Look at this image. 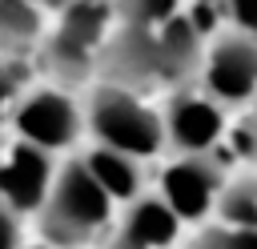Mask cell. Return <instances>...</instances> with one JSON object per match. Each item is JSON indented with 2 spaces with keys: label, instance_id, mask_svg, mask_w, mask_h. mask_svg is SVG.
Segmentation results:
<instances>
[{
  "label": "cell",
  "instance_id": "16",
  "mask_svg": "<svg viewBox=\"0 0 257 249\" xmlns=\"http://www.w3.org/2000/svg\"><path fill=\"white\" fill-rule=\"evenodd\" d=\"M28 56H32V52L0 56V125H8V116H12L16 100H20V92L28 88V80H24V60H28Z\"/></svg>",
  "mask_w": 257,
  "mask_h": 249
},
{
  "label": "cell",
  "instance_id": "13",
  "mask_svg": "<svg viewBox=\"0 0 257 249\" xmlns=\"http://www.w3.org/2000/svg\"><path fill=\"white\" fill-rule=\"evenodd\" d=\"M213 217L221 225H241V229H257V169L253 173H237L225 181Z\"/></svg>",
  "mask_w": 257,
  "mask_h": 249
},
{
  "label": "cell",
  "instance_id": "10",
  "mask_svg": "<svg viewBox=\"0 0 257 249\" xmlns=\"http://www.w3.org/2000/svg\"><path fill=\"white\" fill-rule=\"evenodd\" d=\"M185 245V221L165 205V197L141 193L133 205H124V217L108 233L100 249H181Z\"/></svg>",
  "mask_w": 257,
  "mask_h": 249
},
{
  "label": "cell",
  "instance_id": "2",
  "mask_svg": "<svg viewBox=\"0 0 257 249\" xmlns=\"http://www.w3.org/2000/svg\"><path fill=\"white\" fill-rule=\"evenodd\" d=\"M116 229V201L96 185L80 157L56 169L52 193L36 213V233L48 249H96Z\"/></svg>",
  "mask_w": 257,
  "mask_h": 249
},
{
  "label": "cell",
  "instance_id": "9",
  "mask_svg": "<svg viewBox=\"0 0 257 249\" xmlns=\"http://www.w3.org/2000/svg\"><path fill=\"white\" fill-rule=\"evenodd\" d=\"M56 169V153L36 149L20 137L0 141V201L20 217H36L52 193Z\"/></svg>",
  "mask_w": 257,
  "mask_h": 249
},
{
  "label": "cell",
  "instance_id": "4",
  "mask_svg": "<svg viewBox=\"0 0 257 249\" xmlns=\"http://www.w3.org/2000/svg\"><path fill=\"white\" fill-rule=\"evenodd\" d=\"M84 133L96 145L120 149V153L141 157V161H153L169 149L161 108L149 104L145 92L112 84V80L92 84V92L84 100Z\"/></svg>",
  "mask_w": 257,
  "mask_h": 249
},
{
  "label": "cell",
  "instance_id": "6",
  "mask_svg": "<svg viewBox=\"0 0 257 249\" xmlns=\"http://www.w3.org/2000/svg\"><path fill=\"white\" fill-rule=\"evenodd\" d=\"M225 181H229V165L217 153H177L173 161L161 165L157 193L185 225H201L213 217Z\"/></svg>",
  "mask_w": 257,
  "mask_h": 249
},
{
  "label": "cell",
  "instance_id": "15",
  "mask_svg": "<svg viewBox=\"0 0 257 249\" xmlns=\"http://www.w3.org/2000/svg\"><path fill=\"white\" fill-rule=\"evenodd\" d=\"M181 249H257V229H241V225H201Z\"/></svg>",
  "mask_w": 257,
  "mask_h": 249
},
{
  "label": "cell",
  "instance_id": "3",
  "mask_svg": "<svg viewBox=\"0 0 257 249\" xmlns=\"http://www.w3.org/2000/svg\"><path fill=\"white\" fill-rule=\"evenodd\" d=\"M116 28L112 0H68L56 12L52 32L40 40V64L60 88H76L100 76V52Z\"/></svg>",
  "mask_w": 257,
  "mask_h": 249
},
{
  "label": "cell",
  "instance_id": "12",
  "mask_svg": "<svg viewBox=\"0 0 257 249\" xmlns=\"http://www.w3.org/2000/svg\"><path fill=\"white\" fill-rule=\"evenodd\" d=\"M44 40V12L28 0H0V56L32 52Z\"/></svg>",
  "mask_w": 257,
  "mask_h": 249
},
{
  "label": "cell",
  "instance_id": "21",
  "mask_svg": "<svg viewBox=\"0 0 257 249\" xmlns=\"http://www.w3.org/2000/svg\"><path fill=\"white\" fill-rule=\"evenodd\" d=\"M24 249H48V245H44V241H40V245H24Z\"/></svg>",
  "mask_w": 257,
  "mask_h": 249
},
{
  "label": "cell",
  "instance_id": "20",
  "mask_svg": "<svg viewBox=\"0 0 257 249\" xmlns=\"http://www.w3.org/2000/svg\"><path fill=\"white\" fill-rule=\"evenodd\" d=\"M249 120H253V133H257V100L249 104Z\"/></svg>",
  "mask_w": 257,
  "mask_h": 249
},
{
  "label": "cell",
  "instance_id": "17",
  "mask_svg": "<svg viewBox=\"0 0 257 249\" xmlns=\"http://www.w3.org/2000/svg\"><path fill=\"white\" fill-rule=\"evenodd\" d=\"M229 4V28L257 40V0H225Z\"/></svg>",
  "mask_w": 257,
  "mask_h": 249
},
{
  "label": "cell",
  "instance_id": "14",
  "mask_svg": "<svg viewBox=\"0 0 257 249\" xmlns=\"http://www.w3.org/2000/svg\"><path fill=\"white\" fill-rule=\"evenodd\" d=\"M116 8V24H128V28H157V24H169L185 12V0H112Z\"/></svg>",
  "mask_w": 257,
  "mask_h": 249
},
{
  "label": "cell",
  "instance_id": "5",
  "mask_svg": "<svg viewBox=\"0 0 257 249\" xmlns=\"http://www.w3.org/2000/svg\"><path fill=\"white\" fill-rule=\"evenodd\" d=\"M8 129H12V137L60 157V153L76 149V141L84 137V108L76 104L72 88H60V84L24 88L8 116Z\"/></svg>",
  "mask_w": 257,
  "mask_h": 249
},
{
  "label": "cell",
  "instance_id": "19",
  "mask_svg": "<svg viewBox=\"0 0 257 249\" xmlns=\"http://www.w3.org/2000/svg\"><path fill=\"white\" fill-rule=\"evenodd\" d=\"M28 4H32V8H40V12H60L68 0H28Z\"/></svg>",
  "mask_w": 257,
  "mask_h": 249
},
{
  "label": "cell",
  "instance_id": "11",
  "mask_svg": "<svg viewBox=\"0 0 257 249\" xmlns=\"http://www.w3.org/2000/svg\"><path fill=\"white\" fill-rule=\"evenodd\" d=\"M84 169L96 177V185L116 201V205H133L141 193H145V161L141 157H128L120 149H108V145H88L80 153Z\"/></svg>",
  "mask_w": 257,
  "mask_h": 249
},
{
  "label": "cell",
  "instance_id": "18",
  "mask_svg": "<svg viewBox=\"0 0 257 249\" xmlns=\"http://www.w3.org/2000/svg\"><path fill=\"white\" fill-rule=\"evenodd\" d=\"M0 249H24V217L0 201Z\"/></svg>",
  "mask_w": 257,
  "mask_h": 249
},
{
  "label": "cell",
  "instance_id": "8",
  "mask_svg": "<svg viewBox=\"0 0 257 249\" xmlns=\"http://www.w3.org/2000/svg\"><path fill=\"white\" fill-rule=\"evenodd\" d=\"M161 116H165V141L173 153H213L229 129V108L193 84L173 88Z\"/></svg>",
  "mask_w": 257,
  "mask_h": 249
},
{
  "label": "cell",
  "instance_id": "1",
  "mask_svg": "<svg viewBox=\"0 0 257 249\" xmlns=\"http://www.w3.org/2000/svg\"><path fill=\"white\" fill-rule=\"evenodd\" d=\"M201 52H205V40L193 32L185 12L157 28L116 24L100 52L96 80H112V84H124L137 92H157V88L173 92L181 84H193V76L201 68Z\"/></svg>",
  "mask_w": 257,
  "mask_h": 249
},
{
  "label": "cell",
  "instance_id": "7",
  "mask_svg": "<svg viewBox=\"0 0 257 249\" xmlns=\"http://www.w3.org/2000/svg\"><path fill=\"white\" fill-rule=\"evenodd\" d=\"M197 76H201V88L225 108L253 104L257 100V40L237 28H225L221 36L205 40Z\"/></svg>",
  "mask_w": 257,
  "mask_h": 249
}]
</instances>
